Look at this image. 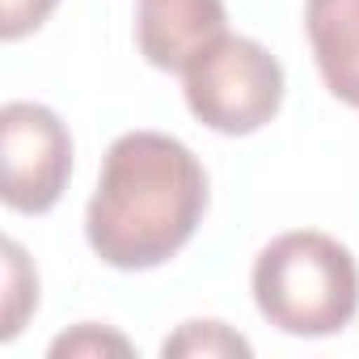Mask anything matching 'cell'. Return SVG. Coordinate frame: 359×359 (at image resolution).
Wrapping results in <instances>:
<instances>
[{"instance_id": "cell-1", "label": "cell", "mask_w": 359, "mask_h": 359, "mask_svg": "<svg viewBox=\"0 0 359 359\" xmlns=\"http://www.w3.org/2000/svg\"><path fill=\"white\" fill-rule=\"evenodd\" d=\"M203 212L199 156L165 131H127L106 148L85 208V241L114 271H156L199 233Z\"/></svg>"}, {"instance_id": "cell-2", "label": "cell", "mask_w": 359, "mask_h": 359, "mask_svg": "<svg viewBox=\"0 0 359 359\" xmlns=\"http://www.w3.org/2000/svg\"><path fill=\"white\" fill-rule=\"evenodd\" d=\"M254 304L292 338L342 334L359 313V266L342 241L317 229L275 237L254 258Z\"/></svg>"}, {"instance_id": "cell-3", "label": "cell", "mask_w": 359, "mask_h": 359, "mask_svg": "<svg viewBox=\"0 0 359 359\" xmlns=\"http://www.w3.org/2000/svg\"><path fill=\"white\" fill-rule=\"evenodd\" d=\"M191 114L216 135H254L283 106V64L245 34H224L187 72Z\"/></svg>"}, {"instance_id": "cell-4", "label": "cell", "mask_w": 359, "mask_h": 359, "mask_svg": "<svg viewBox=\"0 0 359 359\" xmlns=\"http://www.w3.org/2000/svg\"><path fill=\"white\" fill-rule=\"evenodd\" d=\"M72 177V135L51 106H0V199L22 216L51 212Z\"/></svg>"}, {"instance_id": "cell-5", "label": "cell", "mask_w": 359, "mask_h": 359, "mask_svg": "<svg viewBox=\"0 0 359 359\" xmlns=\"http://www.w3.org/2000/svg\"><path fill=\"white\" fill-rule=\"evenodd\" d=\"M224 34H229L224 0H140L135 47L161 72L182 76Z\"/></svg>"}, {"instance_id": "cell-6", "label": "cell", "mask_w": 359, "mask_h": 359, "mask_svg": "<svg viewBox=\"0 0 359 359\" xmlns=\"http://www.w3.org/2000/svg\"><path fill=\"white\" fill-rule=\"evenodd\" d=\"M304 34L325 89L359 110V0H304Z\"/></svg>"}, {"instance_id": "cell-7", "label": "cell", "mask_w": 359, "mask_h": 359, "mask_svg": "<svg viewBox=\"0 0 359 359\" xmlns=\"http://www.w3.org/2000/svg\"><path fill=\"white\" fill-rule=\"evenodd\" d=\"M34 309H39V275L26 250L18 241H5V325H0V338L13 342Z\"/></svg>"}, {"instance_id": "cell-8", "label": "cell", "mask_w": 359, "mask_h": 359, "mask_svg": "<svg viewBox=\"0 0 359 359\" xmlns=\"http://www.w3.org/2000/svg\"><path fill=\"white\" fill-rule=\"evenodd\" d=\"M161 355H191V359H224V355H254L250 338H241L237 330H229L224 321H187L177 325V334H169L161 342Z\"/></svg>"}, {"instance_id": "cell-9", "label": "cell", "mask_w": 359, "mask_h": 359, "mask_svg": "<svg viewBox=\"0 0 359 359\" xmlns=\"http://www.w3.org/2000/svg\"><path fill=\"white\" fill-rule=\"evenodd\" d=\"M106 351L127 355L131 342H127L123 334L97 325V321H85V325H76V330H68V334H60V338L51 342V355H55V359H64V355H106Z\"/></svg>"}, {"instance_id": "cell-10", "label": "cell", "mask_w": 359, "mask_h": 359, "mask_svg": "<svg viewBox=\"0 0 359 359\" xmlns=\"http://www.w3.org/2000/svg\"><path fill=\"white\" fill-rule=\"evenodd\" d=\"M60 0H0V39L18 43L26 34H34L51 13H55Z\"/></svg>"}]
</instances>
